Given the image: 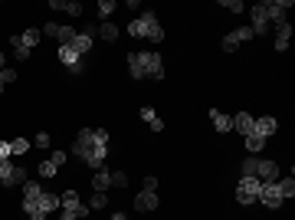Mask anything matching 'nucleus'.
Segmentation results:
<instances>
[{
  "label": "nucleus",
  "mask_w": 295,
  "mask_h": 220,
  "mask_svg": "<svg viewBox=\"0 0 295 220\" xmlns=\"http://www.w3.org/2000/svg\"><path fill=\"white\" fill-rule=\"evenodd\" d=\"M256 168H259V158L249 155V158L243 161V168H240V177H256Z\"/></svg>",
  "instance_id": "25"
},
{
  "label": "nucleus",
  "mask_w": 295,
  "mask_h": 220,
  "mask_svg": "<svg viewBox=\"0 0 295 220\" xmlns=\"http://www.w3.org/2000/svg\"><path fill=\"white\" fill-rule=\"evenodd\" d=\"M276 188H279V194H282V201H285V197H295V177L292 174L289 177H279Z\"/></svg>",
  "instance_id": "24"
},
{
  "label": "nucleus",
  "mask_w": 295,
  "mask_h": 220,
  "mask_svg": "<svg viewBox=\"0 0 295 220\" xmlns=\"http://www.w3.org/2000/svg\"><path fill=\"white\" fill-rule=\"evenodd\" d=\"M105 201H108V194H105V191H95V194H92V201H89V210L105 207Z\"/></svg>",
  "instance_id": "29"
},
{
  "label": "nucleus",
  "mask_w": 295,
  "mask_h": 220,
  "mask_svg": "<svg viewBox=\"0 0 295 220\" xmlns=\"http://www.w3.org/2000/svg\"><path fill=\"white\" fill-rule=\"evenodd\" d=\"M279 122L272 119V115H263V119H256V125H252V132L259 135V138H269V135H276Z\"/></svg>",
  "instance_id": "13"
},
{
  "label": "nucleus",
  "mask_w": 295,
  "mask_h": 220,
  "mask_svg": "<svg viewBox=\"0 0 295 220\" xmlns=\"http://www.w3.org/2000/svg\"><path fill=\"white\" fill-rule=\"evenodd\" d=\"M92 188L95 191H108L112 188V171H95V174H92Z\"/></svg>",
  "instance_id": "21"
},
{
  "label": "nucleus",
  "mask_w": 295,
  "mask_h": 220,
  "mask_svg": "<svg viewBox=\"0 0 295 220\" xmlns=\"http://www.w3.org/2000/svg\"><path fill=\"white\" fill-rule=\"evenodd\" d=\"M252 23H249V30H252V36H266V33H269V17H266V10L263 7H252Z\"/></svg>",
  "instance_id": "10"
},
{
  "label": "nucleus",
  "mask_w": 295,
  "mask_h": 220,
  "mask_svg": "<svg viewBox=\"0 0 295 220\" xmlns=\"http://www.w3.org/2000/svg\"><path fill=\"white\" fill-rule=\"evenodd\" d=\"M158 204H161V197L154 191H141L135 197V210H158Z\"/></svg>",
  "instance_id": "15"
},
{
  "label": "nucleus",
  "mask_w": 295,
  "mask_h": 220,
  "mask_svg": "<svg viewBox=\"0 0 295 220\" xmlns=\"http://www.w3.org/2000/svg\"><path fill=\"white\" fill-rule=\"evenodd\" d=\"M220 46H223V53H236V46H240V40H236L233 33H230V36H223V43H220Z\"/></svg>",
  "instance_id": "34"
},
{
  "label": "nucleus",
  "mask_w": 295,
  "mask_h": 220,
  "mask_svg": "<svg viewBox=\"0 0 295 220\" xmlns=\"http://www.w3.org/2000/svg\"><path fill=\"white\" fill-rule=\"evenodd\" d=\"M141 119L148 122V125H151V122H154V119H158V112H154V108H151V105H144V108H141Z\"/></svg>",
  "instance_id": "41"
},
{
  "label": "nucleus",
  "mask_w": 295,
  "mask_h": 220,
  "mask_svg": "<svg viewBox=\"0 0 295 220\" xmlns=\"http://www.w3.org/2000/svg\"><path fill=\"white\" fill-rule=\"evenodd\" d=\"M259 188H263V181H256V177H240V184H236V201H240L243 207L256 204Z\"/></svg>",
  "instance_id": "6"
},
{
  "label": "nucleus",
  "mask_w": 295,
  "mask_h": 220,
  "mask_svg": "<svg viewBox=\"0 0 295 220\" xmlns=\"http://www.w3.org/2000/svg\"><path fill=\"white\" fill-rule=\"evenodd\" d=\"M252 125H256V119H252L249 112H236V119H233V128H236V132H243V138L252 132Z\"/></svg>",
  "instance_id": "17"
},
{
  "label": "nucleus",
  "mask_w": 295,
  "mask_h": 220,
  "mask_svg": "<svg viewBox=\"0 0 295 220\" xmlns=\"http://www.w3.org/2000/svg\"><path fill=\"white\" fill-rule=\"evenodd\" d=\"M40 33H43V36H53V40H59V23H53V20H49V23H46Z\"/></svg>",
  "instance_id": "35"
},
{
  "label": "nucleus",
  "mask_w": 295,
  "mask_h": 220,
  "mask_svg": "<svg viewBox=\"0 0 295 220\" xmlns=\"http://www.w3.org/2000/svg\"><path fill=\"white\" fill-rule=\"evenodd\" d=\"M33 145H36V148H49L53 141H49V135H46V132H40L36 138H33Z\"/></svg>",
  "instance_id": "39"
},
{
  "label": "nucleus",
  "mask_w": 295,
  "mask_h": 220,
  "mask_svg": "<svg viewBox=\"0 0 295 220\" xmlns=\"http://www.w3.org/2000/svg\"><path fill=\"white\" fill-rule=\"evenodd\" d=\"M259 7L266 10V17H269V26H282L289 23V10H292V0H259Z\"/></svg>",
  "instance_id": "5"
},
{
  "label": "nucleus",
  "mask_w": 295,
  "mask_h": 220,
  "mask_svg": "<svg viewBox=\"0 0 295 220\" xmlns=\"http://www.w3.org/2000/svg\"><path fill=\"white\" fill-rule=\"evenodd\" d=\"M59 207H66V210H76L79 217H86V214H89V207H86V204H79V194H76V191H66V194L59 197Z\"/></svg>",
  "instance_id": "12"
},
{
  "label": "nucleus",
  "mask_w": 295,
  "mask_h": 220,
  "mask_svg": "<svg viewBox=\"0 0 295 220\" xmlns=\"http://www.w3.org/2000/svg\"><path fill=\"white\" fill-rule=\"evenodd\" d=\"M108 220H128V217H125V210H115V214H112Z\"/></svg>",
  "instance_id": "46"
},
{
  "label": "nucleus",
  "mask_w": 295,
  "mask_h": 220,
  "mask_svg": "<svg viewBox=\"0 0 295 220\" xmlns=\"http://www.w3.org/2000/svg\"><path fill=\"white\" fill-rule=\"evenodd\" d=\"M33 204H36V207L43 210L46 217L53 214V210H59V197H56V194H46V191H43V194H40V201H33Z\"/></svg>",
  "instance_id": "18"
},
{
  "label": "nucleus",
  "mask_w": 295,
  "mask_h": 220,
  "mask_svg": "<svg viewBox=\"0 0 295 220\" xmlns=\"http://www.w3.org/2000/svg\"><path fill=\"white\" fill-rule=\"evenodd\" d=\"M26 151H30V141L26 138H13L10 141V155H26Z\"/></svg>",
  "instance_id": "28"
},
{
  "label": "nucleus",
  "mask_w": 295,
  "mask_h": 220,
  "mask_svg": "<svg viewBox=\"0 0 295 220\" xmlns=\"http://www.w3.org/2000/svg\"><path fill=\"white\" fill-rule=\"evenodd\" d=\"M66 151H53V158H49V161H53V168H62V164H66Z\"/></svg>",
  "instance_id": "37"
},
{
  "label": "nucleus",
  "mask_w": 295,
  "mask_h": 220,
  "mask_svg": "<svg viewBox=\"0 0 295 220\" xmlns=\"http://www.w3.org/2000/svg\"><path fill=\"white\" fill-rule=\"evenodd\" d=\"M72 155H79L89 168L102 171L105 155H108V132L105 128H82L79 138L72 141Z\"/></svg>",
  "instance_id": "1"
},
{
  "label": "nucleus",
  "mask_w": 295,
  "mask_h": 220,
  "mask_svg": "<svg viewBox=\"0 0 295 220\" xmlns=\"http://www.w3.org/2000/svg\"><path fill=\"white\" fill-rule=\"evenodd\" d=\"M0 69H7V56H4V53H0Z\"/></svg>",
  "instance_id": "47"
},
{
  "label": "nucleus",
  "mask_w": 295,
  "mask_h": 220,
  "mask_svg": "<svg viewBox=\"0 0 295 220\" xmlns=\"http://www.w3.org/2000/svg\"><path fill=\"white\" fill-rule=\"evenodd\" d=\"M0 184H4V188H23L26 184V168L13 164L10 158H0Z\"/></svg>",
  "instance_id": "4"
},
{
  "label": "nucleus",
  "mask_w": 295,
  "mask_h": 220,
  "mask_svg": "<svg viewBox=\"0 0 295 220\" xmlns=\"http://www.w3.org/2000/svg\"><path fill=\"white\" fill-rule=\"evenodd\" d=\"M256 181H263V184H269V181H279V164H276V161H269V158H259Z\"/></svg>",
  "instance_id": "11"
},
{
  "label": "nucleus",
  "mask_w": 295,
  "mask_h": 220,
  "mask_svg": "<svg viewBox=\"0 0 295 220\" xmlns=\"http://www.w3.org/2000/svg\"><path fill=\"white\" fill-rule=\"evenodd\" d=\"M95 36H102L105 43H115V40H118V26L108 23V20H102V26H95Z\"/></svg>",
  "instance_id": "19"
},
{
  "label": "nucleus",
  "mask_w": 295,
  "mask_h": 220,
  "mask_svg": "<svg viewBox=\"0 0 295 220\" xmlns=\"http://www.w3.org/2000/svg\"><path fill=\"white\" fill-rule=\"evenodd\" d=\"M141 191H158V177H144V184H141Z\"/></svg>",
  "instance_id": "42"
},
{
  "label": "nucleus",
  "mask_w": 295,
  "mask_h": 220,
  "mask_svg": "<svg viewBox=\"0 0 295 220\" xmlns=\"http://www.w3.org/2000/svg\"><path fill=\"white\" fill-rule=\"evenodd\" d=\"M289 40H292V26H289V23L276 26V50H279V53L289 50Z\"/></svg>",
  "instance_id": "20"
},
{
  "label": "nucleus",
  "mask_w": 295,
  "mask_h": 220,
  "mask_svg": "<svg viewBox=\"0 0 295 220\" xmlns=\"http://www.w3.org/2000/svg\"><path fill=\"white\" fill-rule=\"evenodd\" d=\"M92 43H95V26H86L82 33H76V36L69 40V46H72L79 56H86V53L92 50Z\"/></svg>",
  "instance_id": "7"
},
{
  "label": "nucleus",
  "mask_w": 295,
  "mask_h": 220,
  "mask_svg": "<svg viewBox=\"0 0 295 220\" xmlns=\"http://www.w3.org/2000/svg\"><path fill=\"white\" fill-rule=\"evenodd\" d=\"M128 33H131V36H138V40H151V43H161V40H164V30H161L158 17H154L151 10H141V17L131 20Z\"/></svg>",
  "instance_id": "3"
},
{
  "label": "nucleus",
  "mask_w": 295,
  "mask_h": 220,
  "mask_svg": "<svg viewBox=\"0 0 295 220\" xmlns=\"http://www.w3.org/2000/svg\"><path fill=\"white\" fill-rule=\"evenodd\" d=\"M112 188H128V174L125 171H112Z\"/></svg>",
  "instance_id": "32"
},
{
  "label": "nucleus",
  "mask_w": 295,
  "mask_h": 220,
  "mask_svg": "<svg viewBox=\"0 0 295 220\" xmlns=\"http://www.w3.org/2000/svg\"><path fill=\"white\" fill-rule=\"evenodd\" d=\"M40 194H43V188H40L36 181H26V184H23V204L40 201Z\"/></svg>",
  "instance_id": "23"
},
{
  "label": "nucleus",
  "mask_w": 295,
  "mask_h": 220,
  "mask_svg": "<svg viewBox=\"0 0 295 220\" xmlns=\"http://www.w3.org/2000/svg\"><path fill=\"white\" fill-rule=\"evenodd\" d=\"M0 158H10V141H0Z\"/></svg>",
  "instance_id": "45"
},
{
  "label": "nucleus",
  "mask_w": 295,
  "mask_h": 220,
  "mask_svg": "<svg viewBox=\"0 0 295 220\" xmlns=\"http://www.w3.org/2000/svg\"><path fill=\"white\" fill-rule=\"evenodd\" d=\"M17 69H13V66H7V69H0V82H4V86H10V82H17Z\"/></svg>",
  "instance_id": "31"
},
{
  "label": "nucleus",
  "mask_w": 295,
  "mask_h": 220,
  "mask_svg": "<svg viewBox=\"0 0 295 220\" xmlns=\"http://www.w3.org/2000/svg\"><path fill=\"white\" fill-rule=\"evenodd\" d=\"M256 201H263V204H266V207H269V210H279V207H282V194H279L276 181L263 184V188H259V197H256Z\"/></svg>",
  "instance_id": "8"
},
{
  "label": "nucleus",
  "mask_w": 295,
  "mask_h": 220,
  "mask_svg": "<svg viewBox=\"0 0 295 220\" xmlns=\"http://www.w3.org/2000/svg\"><path fill=\"white\" fill-rule=\"evenodd\" d=\"M128 72L131 79H164V63H161L158 53H131L128 56Z\"/></svg>",
  "instance_id": "2"
},
{
  "label": "nucleus",
  "mask_w": 295,
  "mask_h": 220,
  "mask_svg": "<svg viewBox=\"0 0 295 220\" xmlns=\"http://www.w3.org/2000/svg\"><path fill=\"white\" fill-rule=\"evenodd\" d=\"M56 171H59V168H53V161L40 164V177H56Z\"/></svg>",
  "instance_id": "36"
},
{
  "label": "nucleus",
  "mask_w": 295,
  "mask_h": 220,
  "mask_svg": "<svg viewBox=\"0 0 295 220\" xmlns=\"http://www.w3.org/2000/svg\"><path fill=\"white\" fill-rule=\"evenodd\" d=\"M59 63H66L69 72H82V56L69 43H59Z\"/></svg>",
  "instance_id": "9"
},
{
  "label": "nucleus",
  "mask_w": 295,
  "mask_h": 220,
  "mask_svg": "<svg viewBox=\"0 0 295 220\" xmlns=\"http://www.w3.org/2000/svg\"><path fill=\"white\" fill-rule=\"evenodd\" d=\"M233 36L240 40V43H246V40H252V30H249V26H240V30H236Z\"/></svg>",
  "instance_id": "40"
},
{
  "label": "nucleus",
  "mask_w": 295,
  "mask_h": 220,
  "mask_svg": "<svg viewBox=\"0 0 295 220\" xmlns=\"http://www.w3.org/2000/svg\"><path fill=\"white\" fill-rule=\"evenodd\" d=\"M263 145H266V138H259L256 132H249V135H246V148H249L252 155H256V151H263Z\"/></svg>",
  "instance_id": "26"
},
{
  "label": "nucleus",
  "mask_w": 295,
  "mask_h": 220,
  "mask_svg": "<svg viewBox=\"0 0 295 220\" xmlns=\"http://www.w3.org/2000/svg\"><path fill=\"white\" fill-rule=\"evenodd\" d=\"M10 43H13V56H17V63H26V59H30V46H26L20 36H10Z\"/></svg>",
  "instance_id": "22"
},
{
  "label": "nucleus",
  "mask_w": 295,
  "mask_h": 220,
  "mask_svg": "<svg viewBox=\"0 0 295 220\" xmlns=\"http://www.w3.org/2000/svg\"><path fill=\"white\" fill-rule=\"evenodd\" d=\"M49 10H62V13H69V17H79L82 4H76V0H49Z\"/></svg>",
  "instance_id": "16"
},
{
  "label": "nucleus",
  "mask_w": 295,
  "mask_h": 220,
  "mask_svg": "<svg viewBox=\"0 0 295 220\" xmlns=\"http://www.w3.org/2000/svg\"><path fill=\"white\" fill-rule=\"evenodd\" d=\"M115 7H118L115 0H98V13H102V20L112 17V13H115Z\"/></svg>",
  "instance_id": "30"
},
{
  "label": "nucleus",
  "mask_w": 295,
  "mask_h": 220,
  "mask_svg": "<svg viewBox=\"0 0 295 220\" xmlns=\"http://www.w3.org/2000/svg\"><path fill=\"white\" fill-rule=\"evenodd\" d=\"M0 92H4V82H0Z\"/></svg>",
  "instance_id": "48"
},
{
  "label": "nucleus",
  "mask_w": 295,
  "mask_h": 220,
  "mask_svg": "<svg viewBox=\"0 0 295 220\" xmlns=\"http://www.w3.org/2000/svg\"><path fill=\"white\" fill-rule=\"evenodd\" d=\"M20 40H23V43L33 50V46H36L40 40H43V33H40V30H26V33H20Z\"/></svg>",
  "instance_id": "27"
},
{
  "label": "nucleus",
  "mask_w": 295,
  "mask_h": 220,
  "mask_svg": "<svg viewBox=\"0 0 295 220\" xmlns=\"http://www.w3.org/2000/svg\"><path fill=\"white\" fill-rule=\"evenodd\" d=\"M59 220H79V214H76V210H66V207H62V210H59Z\"/></svg>",
  "instance_id": "43"
},
{
  "label": "nucleus",
  "mask_w": 295,
  "mask_h": 220,
  "mask_svg": "<svg viewBox=\"0 0 295 220\" xmlns=\"http://www.w3.org/2000/svg\"><path fill=\"white\" fill-rule=\"evenodd\" d=\"M148 128H151V132H164V122H161V119H154V122H151V125H148Z\"/></svg>",
  "instance_id": "44"
},
{
  "label": "nucleus",
  "mask_w": 295,
  "mask_h": 220,
  "mask_svg": "<svg viewBox=\"0 0 295 220\" xmlns=\"http://www.w3.org/2000/svg\"><path fill=\"white\" fill-rule=\"evenodd\" d=\"M220 7H227V10H233V13H246L243 0H220Z\"/></svg>",
  "instance_id": "33"
},
{
  "label": "nucleus",
  "mask_w": 295,
  "mask_h": 220,
  "mask_svg": "<svg viewBox=\"0 0 295 220\" xmlns=\"http://www.w3.org/2000/svg\"><path fill=\"white\" fill-rule=\"evenodd\" d=\"M72 36H76V30H72V26H59V43H69Z\"/></svg>",
  "instance_id": "38"
},
{
  "label": "nucleus",
  "mask_w": 295,
  "mask_h": 220,
  "mask_svg": "<svg viewBox=\"0 0 295 220\" xmlns=\"http://www.w3.org/2000/svg\"><path fill=\"white\" fill-rule=\"evenodd\" d=\"M210 122H213V128H216L220 135L233 132V119H230V115H223L220 108H210Z\"/></svg>",
  "instance_id": "14"
}]
</instances>
